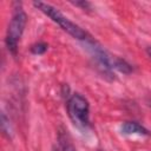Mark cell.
Masks as SVG:
<instances>
[{"label":"cell","instance_id":"cell-1","mask_svg":"<svg viewBox=\"0 0 151 151\" xmlns=\"http://www.w3.org/2000/svg\"><path fill=\"white\" fill-rule=\"evenodd\" d=\"M33 6L37 9H39L41 13H44L46 17H48L53 22H55L63 31L68 33L72 38L84 42L85 40H87L91 37L87 31H85L78 24L70 20L67 17H65L58 8H55L51 4H47V2H44V1H34Z\"/></svg>","mask_w":151,"mask_h":151},{"label":"cell","instance_id":"cell-6","mask_svg":"<svg viewBox=\"0 0 151 151\" xmlns=\"http://www.w3.org/2000/svg\"><path fill=\"white\" fill-rule=\"evenodd\" d=\"M114 70L123 73V74H131L133 72V67L131 66V64H129L125 59L117 57L116 61H114Z\"/></svg>","mask_w":151,"mask_h":151},{"label":"cell","instance_id":"cell-9","mask_svg":"<svg viewBox=\"0 0 151 151\" xmlns=\"http://www.w3.org/2000/svg\"><path fill=\"white\" fill-rule=\"evenodd\" d=\"M71 4L74 5L76 7L81 8L83 11H86V12L92 11V4H91L90 1H86V0H78V1H71Z\"/></svg>","mask_w":151,"mask_h":151},{"label":"cell","instance_id":"cell-2","mask_svg":"<svg viewBox=\"0 0 151 151\" xmlns=\"http://www.w3.org/2000/svg\"><path fill=\"white\" fill-rule=\"evenodd\" d=\"M12 15L7 26L6 37H5V44L8 50V52L17 57L18 54V46L21 40V37L25 32V27L27 24V14L24 11L21 2H13L12 8Z\"/></svg>","mask_w":151,"mask_h":151},{"label":"cell","instance_id":"cell-5","mask_svg":"<svg viewBox=\"0 0 151 151\" xmlns=\"http://www.w3.org/2000/svg\"><path fill=\"white\" fill-rule=\"evenodd\" d=\"M57 138H58V147L60 151H77L72 137L64 126H60L58 129Z\"/></svg>","mask_w":151,"mask_h":151},{"label":"cell","instance_id":"cell-8","mask_svg":"<svg viewBox=\"0 0 151 151\" xmlns=\"http://www.w3.org/2000/svg\"><path fill=\"white\" fill-rule=\"evenodd\" d=\"M47 50H48V45H47L46 42H44V41L34 42V44L31 46V48H29L31 53L34 54V55H42V54H45V52H46Z\"/></svg>","mask_w":151,"mask_h":151},{"label":"cell","instance_id":"cell-12","mask_svg":"<svg viewBox=\"0 0 151 151\" xmlns=\"http://www.w3.org/2000/svg\"><path fill=\"white\" fill-rule=\"evenodd\" d=\"M97 151H103V150H97Z\"/></svg>","mask_w":151,"mask_h":151},{"label":"cell","instance_id":"cell-11","mask_svg":"<svg viewBox=\"0 0 151 151\" xmlns=\"http://www.w3.org/2000/svg\"><path fill=\"white\" fill-rule=\"evenodd\" d=\"M52 151H60V150H59L58 146H53V147H52Z\"/></svg>","mask_w":151,"mask_h":151},{"label":"cell","instance_id":"cell-4","mask_svg":"<svg viewBox=\"0 0 151 151\" xmlns=\"http://www.w3.org/2000/svg\"><path fill=\"white\" fill-rule=\"evenodd\" d=\"M120 131L123 134L131 136V134H138V136H150V131L134 120H126L120 125Z\"/></svg>","mask_w":151,"mask_h":151},{"label":"cell","instance_id":"cell-3","mask_svg":"<svg viewBox=\"0 0 151 151\" xmlns=\"http://www.w3.org/2000/svg\"><path fill=\"white\" fill-rule=\"evenodd\" d=\"M66 111L71 122L79 131L86 133L91 129L90 103L81 93L74 92L66 99Z\"/></svg>","mask_w":151,"mask_h":151},{"label":"cell","instance_id":"cell-7","mask_svg":"<svg viewBox=\"0 0 151 151\" xmlns=\"http://www.w3.org/2000/svg\"><path fill=\"white\" fill-rule=\"evenodd\" d=\"M1 131L2 133L8 138V139H12L13 137V127H12V124H11V120L9 118L7 117L6 112H1Z\"/></svg>","mask_w":151,"mask_h":151},{"label":"cell","instance_id":"cell-10","mask_svg":"<svg viewBox=\"0 0 151 151\" xmlns=\"http://www.w3.org/2000/svg\"><path fill=\"white\" fill-rule=\"evenodd\" d=\"M146 54H147L149 58L151 59V46H147V47H146Z\"/></svg>","mask_w":151,"mask_h":151}]
</instances>
